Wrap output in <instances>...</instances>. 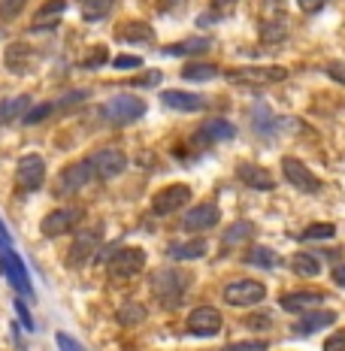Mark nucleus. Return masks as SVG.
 I'll use <instances>...</instances> for the list:
<instances>
[{
    "mask_svg": "<svg viewBox=\"0 0 345 351\" xmlns=\"http://www.w3.org/2000/svg\"><path fill=\"white\" fill-rule=\"evenodd\" d=\"M212 46L209 36H191V40H182V43H173V46H164L160 55L167 58H185V55H197V52H206Z\"/></svg>",
    "mask_w": 345,
    "mask_h": 351,
    "instance_id": "nucleus-21",
    "label": "nucleus"
},
{
    "mask_svg": "<svg viewBox=\"0 0 345 351\" xmlns=\"http://www.w3.org/2000/svg\"><path fill=\"white\" fill-rule=\"evenodd\" d=\"M297 3H300L303 12H318V10H324L327 0H297Z\"/></svg>",
    "mask_w": 345,
    "mask_h": 351,
    "instance_id": "nucleus-43",
    "label": "nucleus"
},
{
    "mask_svg": "<svg viewBox=\"0 0 345 351\" xmlns=\"http://www.w3.org/2000/svg\"><path fill=\"white\" fill-rule=\"evenodd\" d=\"M222 324H224V318L215 306H197V309H191V315H188V333L203 336V339L215 336L222 330Z\"/></svg>",
    "mask_w": 345,
    "mask_h": 351,
    "instance_id": "nucleus-6",
    "label": "nucleus"
},
{
    "mask_svg": "<svg viewBox=\"0 0 345 351\" xmlns=\"http://www.w3.org/2000/svg\"><path fill=\"white\" fill-rule=\"evenodd\" d=\"M215 76H218L215 64H185L182 67V79H188V82H212Z\"/></svg>",
    "mask_w": 345,
    "mask_h": 351,
    "instance_id": "nucleus-26",
    "label": "nucleus"
},
{
    "mask_svg": "<svg viewBox=\"0 0 345 351\" xmlns=\"http://www.w3.org/2000/svg\"><path fill=\"white\" fill-rule=\"evenodd\" d=\"M82 215H85V212L79 209V206H61V209H52L46 218H43L40 230H43V237H61V233H67V230L76 228V224L82 221Z\"/></svg>",
    "mask_w": 345,
    "mask_h": 351,
    "instance_id": "nucleus-7",
    "label": "nucleus"
},
{
    "mask_svg": "<svg viewBox=\"0 0 345 351\" xmlns=\"http://www.w3.org/2000/svg\"><path fill=\"white\" fill-rule=\"evenodd\" d=\"M263 297H267V288L254 279H237L224 288V303L239 306V309H246V306H258Z\"/></svg>",
    "mask_w": 345,
    "mask_h": 351,
    "instance_id": "nucleus-5",
    "label": "nucleus"
},
{
    "mask_svg": "<svg viewBox=\"0 0 345 351\" xmlns=\"http://www.w3.org/2000/svg\"><path fill=\"white\" fill-rule=\"evenodd\" d=\"M285 36H288V31H285L282 21H263L261 25V43H267V46H276Z\"/></svg>",
    "mask_w": 345,
    "mask_h": 351,
    "instance_id": "nucleus-30",
    "label": "nucleus"
},
{
    "mask_svg": "<svg viewBox=\"0 0 345 351\" xmlns=\"http://www.w3.org/2000/svg\"><path fill=\"white\" fill-rule=\"evenodd\" d=\"M112 67H115V70H134V67H143V55H119V58H112Z\"/></svg>",
    "mask_w": 345,
    "mask_h": 351,
    "instance_id": "nucleus-36",
    "label": "nucleus"
},
{
    "mask_svg": "<svg viewBox=\"0 0 345 351\" xmlns=\"http://www.w3.org/2000/svg\"><path fill=\"white\" fill-rule=\"evenodd\" d=\"M91 164L100 179H115V176H121L128 170V155H124L121 149H100L97 155L91 158Z\"/></svg>",
    "mask_w": 345,
    "mask_h": 351,
    "instance_id": "nucleus-13",
    "label": "nucleus"
},
{
    "mask_svg": "<svg viewBox=\"0 0 345 351\" xmlns=\"http://www.w3.org/2000/svg\"><path fill=\"white\" fill-rule=\"evenodd\" d=\"M209 252L206 239H188V243H176L170 245V258L173 261H197Z\"/></svg>",
    "mask_w": 345,
    "mask_h": 351,
    "instance_id": "nucleus-22",
    "label": "nucleus"
},
{
    "mask_svg": "<svg viewBox=\"0 0 345 351\" xmlns=\"http://www.w3.org/2000/svg\"><path fill=\"white\" fill-rule=\"evenodd\" d=\"M27 109H31V97H27V94H19V97L3 100V104H0V124H10V121H16L19 115H21V119H25V115H27Z\"/></svg>",
    "mask_w": 345,
    "mask_h": 351,
    "instance_id": "nucleus-23",
    "label": "nucleus"
},
{
    "mask_svg": "<svg viewBox=\"0 0 345 351\" xmlns=\"http://www.w3.org/2000/svg\"><path fill=\"white\" fill-rule=\"evenodd\" d=\"M237 3V0H212V6H215V10H227V6H233Z\"/></svg>",
    "mask_w": 345,
    "mask_h": 351,
    "instance_id": "nucleus-48",
    "label": "nucleus"
},
{
    "mask_svg": "<svg viewBox=\"0 0 345 351\" xmlns=\"http://www.w3.org/2000/svg\"><path fill=\"white\" fill-rule=\"evenodd\" d=\"M233 134H237V128H233L227 119H209L197 128V134L191 136V143H194L197 149H209V145H215V143L233 140Z\"/></svg>",
    "mask_w": 345,
    "mask_h": 351,
    "instance_id": "nucleus-8",
    "label": "nucleus"
},
{
    "mask_svg": "<svg viewBox=\"0 0 345 351\" xmlns=\"http://www.w3.org/2000/svg\"><path fill=\"white\" fill-rule=\"evenodd\" d=\"M43 179H46V164H43L40 155H25L19 160L16 182L25 188V191H36V188L43 185Z\"/></svg>",
    "mask_w": 345,
    "mask_h": 351,
    "instance_id": "nucleus-12",
    "label": "nucleus"
},
{
    "mask_svg": "<svg viewBox=\"0 0 345 351\" xmlns=\"http://www.w3.org/2000/svg\"><path fill=\"white\" fill-rule=\"evenodd\" d=\"M324 351H345V330H336L330 339L324 342Z\"/></svg>",
    "mask_w": 345,
    "mask_h": 351,
    "instance_id": "nucleus-40",
    "label": "nucleus"
},
{
    "mask_svg": "<svg viewBox=\"0 0 345 351\" xmlns=\"http://www.w3.org/2000/svg\"><path fill=\"white\" fill-rule=\"evenodd\" d=\"M6 67H10L12 73H27L34 67V52L27 46H10L6 49Z\"/></svg>",
    "mask_w": 345,
    "mask_h": 351,
    "instance_id": "nucleus-24",
    "label": "nucleus"
},
{
    "mask_svg": "<svg viewBox=\"0 0 345 351\" xmlns=\"http://www.w3.org/2000/svg\"><path fill=\"white\" fill-rule=\"evenodd\" d=\"M88 97V91H73V94H67V97L61 100V106H76L79 100H85Z\"/></svg>",
    "mask_w": 345,
    "mask_h": 351,
    "instance_id": "nucleus-45",
    "label": "nucleus"
},
{
    "mask_svg": "<svg viewBox=\"0 0 345 351\" xmlns=\"http://www.w3.org/2000/svg\"><path fill=\"white\" fill-rule=\"evenodd\" d=\"M336 321V312H330V309H312V312H306L303 318L294 324V333H300V336H309V333H318V330H324V327H330Z\"/></svg>",
    "mask_w": 345,
    "mask_h": 351,
    "instance_id": "nucleus-19",
    "label": "nucleus"
},
{
    "mask_svg": "<svg viewBox=\"0 0 345 351\" xmlns=\"http://www.w3.org/2000/svg\"><path fill=\"white\" fill-rule=\"evenodd\" d=\"M291 269L297 276H306V279H312V276L321 273V261L315 258V254H309V252H297L291 258Z\"/></svg>",
    "mask_w": 345,
    "mask_h": 351,
    "instance_id": "nucleus-25",
    "label": "nucleus"
},
{
    "mask_svg": "<svg viewBox=\"0 0 345 351\" xmlns=\"http://www.w3.org/2000/svg\"><path fill=\"white\" fill-rule=\"evenodd\" d=\"M222 351H267V342L263 339H246V342H230Z\"/></svg>",
    "mask_w": 345,
    "mask_h": 351,
    "instance_id": "nucleus-35",
    "label": "nucleus"
},
{
    "mask_svg": "<svg viewBox=\"0 0 345 351\" xmlns=\"http://www.w3.org/2000/svg\"><path fill=\"white\" fill-rule=\"evenodd\" d=\"M145 115V104L143 97H134V94H115L112 100L104 104V119L112 124V128H124V124H134L136 119Z\"/></svg>",
    "mask_w": 345,
    "mask_h": 351,
    "instance_id": "nucleus-2",
    "label": "nucleus"
},
{
    "mask_svg": "<svg viewBox=\"0 0 345 351\" xmlns=\"http://www.w3.org/2000/svg\"><path fill=\"white\" fill-rule=\"evenodd\" d=\"M160 104L170 106V109H179V112H200L206 106V97L200 94H188V91H176V88H167L160 91Z\"/></svg>",
    "mask_w": 345,
    "mask_h": 351,
    "instance_id": "nucleus-16",
    "label": "nucleus"
},
{
    "mask_svg": "<svg viewBox=\"0 0 345 351\" xmlns=\"http://www.w3.org/2000/svg\"><path fill=\"white\" fill-rule=\"evenodd\" d=\"M227 79L237 85H270V82H285L288 79V70L285 67H233L227 70Z\"/></svg>",
    "mask_w": 345,
    "mask_h": 351,
    "instance_id": "nucleus-4",
    "label": "nucleus"
},
{
    "mask_svg": "<svg viewBox=\"0 0 345 351\" xmlns=\"http://www.w3.org/2000/svg\"><path fill=\"white\" fill-rule=\"evenodd\" d=\"M330 237H336V224H327V221L312 224V228H306L303 233H300L303 243H312V239H330Z\"/></svg>",
    "mask_w": 345,
    "mask_h": 351,
    "instance_id": "nucleus-31",
    "label": "nucleus"
},
{
    "mask_svg": "<svg viewBox=\"0 0 345 351\" xmlns=\"http://www.w3.org/2000/svg\"><path fill=\"white\" fill-rule=\"evenodd\" d=\"M252 233H254V224H248V221H237L233 228H227V230H224L222 243H224V248H233V245L246 243V239H252Z\"/></svg>",
    "mask_w": 345,
    "mask_h": 351,
    "instance_id": "nucleus-27",
    "label": "nucleus"
},
{
    "mask_svg": "<svg viewBox=\"0 0 345 351\" xmlns=\"http://www.w3.org/2000/svg\"><path fill=\"white\" fill-rule=\"evenodd\" d=\"M0 273L10 279V285L16 288V294H21V300H34V285L27 279L25 261L12 252V243H3V239H0Z\"/></svg>",
    "mask_w": 345,
    "mask_h": 351,
    "instance_id": "nucleus-1",
    "label": "nucleus"
},
{
    "mask_svg": "<svg viewBox=\"0 0 345 351\" xmlns=\"http://www.w3.org/2000/svg\"><path fill=\"white\" fill-rule=\"evenodd\" d=\"M106 58H104V49H94V58H85L82 61V67H100Z\"/></svg>",
    "mask_w": 345,
    "mask_h": 351,
    "instance_id": "nucleus-44",
    "label": "nucleus"
},
{
    "mask_svg": "<svg viewBox=\"0 0 345 351\" xmlns=\"http://www.w3.org/2000/svg\"><path fill=\"white\" fill-rule=\"evenodd\" d=\"M52 109H55V104H36V106L27 109V115L21 121L25 124H40V121H46L49 115H52Z\"/></svg>",
    "mask_w": 345,
    "mask_h": 351,
    "instance_id": "nucleus-33",
    "label": "nucleus"
},
{
    "mask_svg": "<svg viewBox=\"0 0 345 351\" xmlns=\"http://www.w3.org/2000/svg\"><path fill=\"white\" fill-rule=\"evenodd\" d=\"M333 282L340 285V288H345V263H342V267H336V269H333Z\"/></svg>",
    "mask_w": 345,
    "mask_h": 351,
    "instance_id": "nucleus-47",
    "label": "nucleus"
},
{
    "mask_svg": "<svg viewBox=\"0 0 345 351\" xmlns=\"http://www.w3.org/2000/svg\"><path fill=\"white\" fill-rule=\"evenodd\" d=\"M246 324L252 327V330H267V327L273 324V318H270V315H248Z\"/></svg>",
    "mask_w": 345,
    "mask_h": 351,
    "instance_id": "nucleus-41",
    "label": "nucleus"
},
{
    "mask_svg": "<svg viewBox=\"0 0 345 351\" xmlns=\"http://www.w3.org/2000/svg\"><path fill=\"white\" fill-rule=\"evenodd\" d=\"M67 10V0H52V3H46L40 12H36V21H46L49 16H58V12Z\"/></svg>",
    "mask_w": 345,
    "mask_h": 351,
    "instance_id": "nucleus-37",
    "label": "nucleus"
},
{
    "mask_svg": "<svg viewBox=\"0 0 345 351\" xmlns=\"http://www.w3.org/2000/svg\"><path fill=\"white\" fill-rule=\"evenodd\" d=\"M12 306H16V315H19V321H21V327L25 330H34V315H31V309H27V300H21V297H16L12 300Z\"/></svg>",
    "mask_w": 345,
    "mask_h": 351,
    "instance_id": "nucleus-34",
    "label": "nucleus"
},
{
    "mask_svg": "<svg viewBox=\"0 0 345 351\" xmlns=\"http://www.w3.org/2000/svg\"><path fill=\"white\" fill-rule=\"evenodd\" d=\"M237 176L246 182L248 188H254V191H273L276 188V179L270 176V170H263V167H258V164H239Z\"/></svg>",
    "mask_w": 345,
    "mask_h": 351,
    "instance_id": "nucleus-18",
    "label": "nucleus"
},
{
    "mask_svg": "<svg viewBox=\"0 0 345 351\" xmlns=\"http://www.w3.org/2000/svg\"><path fill=\"white\" fill-rule=\"evenodd\" d=\"M21 3H25V0H3V3H0V19H16L21 12Z\"/></svg>",
    "mask_w": 345,
    "mask_h": 351,
    "instance_id": "nucleus-38",
    "label": "nucleus"
},
{
    "mask_svg": "<svg viewBox=\"0 0 345 351\" xmlns=\"http://www.w3.org/2000/svg\"><path fill=\"white\" fill-rule=\"evenodd\" d=\"M330 76H336V82H345V67L342 64H330Z\"/></svg>",
    "mask_w": 345,
    "mask_h": 351,
    "instance_id": "nucleus-46",
    "label": "nucleus"
},
{
    "mask_svg": "<svg viewBox=\"0 0 345 351\" xmlns=\"http://www.w3.org/2000/svg\"><path fill=\"white\" fill-rule=\"evenodd\" d=\"M143 267H145V252H143V248H134V245L119 248V252L112 254V261H109V273L121 276V279L136 276Z\"/></svg>",
    "mask_w": 345,
    "mask_h": 351,
    "instance_id": "nucleus-10",
    "label": "nucleus"
},
{
    "mask_svg": "<svg viewBox=\"0 0 345 351\" xmlns=\"http://www.w3.org/2000/svg\"><path fill=\"white\" fill-rule=\"evenodd\" d=\"M246 261L252 263V267H261V269H273V267H278V254L273 252V248H267V245L252 248Z\"/></svg>",
    "mask_w": 345,
    "mask_h": 351,
    "instance_id": "nucleus-29",
    "label": "nucleus"
},
{
    "mask_svg": "<svg viewBox=\"0 0 345 351\" xmlns=\"http://www.w3.org/2000/svg\"><path fill=\"white\" fill-rule=\"evenodd\" d=\"M100 239H104V230H100V228H85L82 233H79V237L73 239V248H70V254H67L70 267H82V263L91 258L94 252H97Z\"/></svg>",
    "mask_w": 345,
    "mask_h": 351,
    "instance_id": "nucleus-11",
    "label": "nucleus"
},
{
    "mask_svg": "<svg viewBox=\"0 0 345 351\" xmlns=\"http://www.w3.org/2000/svg\"><path fill=\"white\" fill-rule=\"evenodd\" d=\"M218 218H222V209L215 206V203H200V206L188 209L185 221H182V228L188 233H200V230H209L218 224Z\"/></svg>",
    "mask_w": 345,
    "mask_h": 351,
    "instance_id": "nucleus-15",
    "label": "nucleus"
},
{
    "mask_svg": "<svg viewBox=\"0 0 345 351\" xmlns=\"http://www.w3.org/2000/svg\"><path fill=\"white\" fill-rule=\"evenodd\" d=\"M119 321L121 324H139V321H145V309L139 303H128L119 309Z\"/></svg>",
    "mask_w": 345,
    "mask_h": 351,
    "instance_id": "nucleus-32",
    "label": "nucleus"
},
{
    "mask_svg": "<svg viewBox=\"0 0 345 351\" xmlns=\"http://www.w3.org/2000/svg\"><path fill=\"white\" fill-rule=\"evenodd\" d=\"M188 200H191V188L176 182V185H167V188H160V191L155 194L152 209H155L158 215H170V212H176L179 206H185Z\"/></svg>",
    "mask_w": 345,
    "mask_h": 351,
    "instance_id": "nucleus-14",
    "label": "nucleus"
},
{
    "mask_svg": "<svg viewBox=\"0 0 345 351\" xmlns=\"http://www.w3.org/2000/svg\"><path fill=\"white\" fill-rule=\"evenodd\" d=\"M188 282L191 279L185 273H179V269H158V273L152 276V291H155V297L164 306H179Z\"/></svg>",
    "mask_w": 345,
    "mask_h": 351,
    "instance_id": "nucleus-3",
    "label": "nucleus"
},
{
    "mask_svg": "<svg viewBox=\"0 0 345 351\" xmlns=\"http://www.w3.org/2000/svg\"><path fill=\"white\" fill-rule=\"evenodd\" d=\"M91 173H94L91 158L76 160V164L64 167V170H61V191H79L85 182H91Z\"/></svg>",
    "mask_w": 345,
    "mask_h": 351,
    "instance_id": "nucleus-17",
    "label": "nucleus"
},
{
    "mask_svg": "<svg viewBox=\"0 0 345 351\" xmlns=\"http://www.w3.org/2000/svg\"><path fill=\"white\" fill-rule=\"evenodd\" d=\"M158 79H160V73H158V70H149V73H145V76H139V79H134V85L152 88V85H158Z\"/></svg>",
    "mask_w": 345,
    "mask_h": 351,
    "instance_id": "nucleus-42",
    "label": "nucleus"
},
{
    "mask_svg": "<svg viewBox=\"0 0 345 351\" xmlns=\"http://www.w3.org/2000/svg\"><path fill=\"white\" fill-rule=\"evenodd\" d=\"M321 303H324V294H318V291H294V294L282 297L285 312H312Z\"/></svg>",
    "mask_w": 345,
    "mask_h": 351,
    "instance_id": "nucleus-20",
    "label": "nucleus"
},
{
    "mask_svg": "<svg viewBox=\"0 0 345 351\" xmlns=\"http://www.w3.org/2000/svg\"><path fill=\"white\" fill-rule=\"evenodd\" d=\"M119 36L128 43H152L155 40V31L149 25H143V21H130V25H124V31Z\"/></svg>",
    "mask_w": 345,
    "mask_h": 351,
    "instance_id": "nucleus-28",
    "label": "nucleus"
},
{
    "mask_svg": "<svg viewBox=\"0 0 345 351\" xmlns=\"http://www.w3.org/2000/svg\"><path fill=\"white\" fill-rule=\"evenodd\" d=\"M55 342H58V351H85V346H79V342L67 333H58Z\"/></svg>",
    "mask_w": 345,
    "mask_h": 351,
    "instance_id": "nucleus-39",
    "label": "nucleus"
},
{
    "mask_svg": "<svg viewBox=\"0 0 345 351\" xmlns=\"http://www.w3.org/2000/svg\"><path fill=\"white\" fill-rule=\"evenodd\" d=\"M282 173H285V179H288L294 188H300V191H306V194H315L321 188L318 176H312L309 167H306L303 160H297V158H282Z\"/></svg>",
    "mask_w": 345,
    "mask_h": 351,
    "instance_id": "nucleus-9",
    "label": "nucleus"
}]
</instances>
